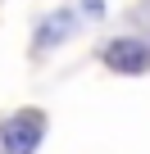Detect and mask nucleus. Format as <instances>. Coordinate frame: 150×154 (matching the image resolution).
Here are the masks:
<instances>
[{
	"mask_svg": "<svg viewBox=\"0 0 150 154\" xmlns=\"http://www.w3.org/2000/svg\"><path fill=\"white\" fill-rule=\"evenodd\" d=\"M41 113H14L5 122V131H0V145H5V154H32L41 145Z\"/></svg>",
	"mask_w": 150,
	"mask_h": 154,
	"instance_id": "obj_1",
	"label": "nucleus"
},
{
	"mask_svg": "<svg viewBox=\"0 0 150 154\" xmlns=\"http://www.w3.org/2000/svg\"><path fill=\"white\" fill-rule=\"evenodd\" d=\"M105 63L114 68V72H145L150 68V45H141V41H109L105 45Z\"/></svg>",
	"mask_w": 150,
	"mask_h": 154,
	"instance_id": "obj_2",
	"label": "nucleus"
},
{
	"mask_svg": "<svg viewBox=\"0 0 150 154\" xmlns=\"http://www.w3.org/2000/svg\"><path fill=\"white\" fill-rule=\"evenodd\" d=\"M73 27H78V23H73V14H55V18H46V27H41V45H55V41H64Z\"/></svg>",
	"mask_w": 150,
	"mask_h": 154,
	"instance_id": "obj_3",
	"label": "nucleus"
}]
</instances>
